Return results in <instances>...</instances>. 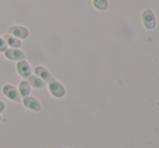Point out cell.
<instances>
[{"mask_svg":"<svg viewBox=\"0 0 159 148\" xmlns=\"http://www.w3.org/2000/svg\"><path fill=\"white\" fill-rule=\"evenodd\" d=\"M1 92L8 100L12 101V102H15V103L22 102V97L19 93V90H17V88L15 86H13V84H11V83L3 84L1 88Z\"/></svg>","mask_w":159,"mask_h":148,"instance_id":"cell-1","label":"cell"},{"mask_svg":"<svg viewBox=\"0 0 159 148\" xmlns=\"http://www.w3.org/2000/svg\"><path fill=\"white\" fill-rule=\"evenodd\" d=\"M48 90L50 92V94L55 98H62L65 96V93H66V90H65V87L61 83L60 81L55 80L53 78L51 81L48 82Z\"/></svg>","mask_w":159,"mask_h":148,"instance_id":"cell-2","label":"cell"},{"mask_svg":"<svg viewBox=\"0 0 159 148\" xmlns=\"http://www.w3.org/2000/svg\"><path fill=\"white\" fill-rule=\"evenodd\" d=\"M7 34L13 36V37L17 38V39H20V40H24L28 38V36H30V30H28V28L25 27V26L13 25L8 28Z\"/></svg>","mask_w":159,"mask_h":148,"instance_id":"cell-3","label":"cell"},{"mask_svg":"<svg viewBox=\"0 0 159 148\" xmlns=\"http://www.w3.org/2000/svg\"><path fill=\"white\" fill-rule=\"evenodd\" d=\"M15 68H16V71H17V74H19V76L23 80H27V78L30 77L33 73V69H32V67H30V63L25 60L16 62Z\"/></svg>","mask_w":159,"mask_h":148,"instance_id":"cell-4","label":"cell"},{"mask_svg":"<svg viewBox=\"0 0 159 148\" xmlns=\"http://www.w3.org/2000/svg\"><path fill=\"white\" fill-rule=\"evenodd\" d=\"M22 104L25 108H27L28 110L35 111V113H39L41 110V103L38 98H36L35 96L28 95L26 97L22 98Z\"/></svg>","mask_w":159,"mask_h":148,"instance_id":"cell-5","label":"cell"},{"mask_svg":"<svg viewBox=\"0 0 159 148\" xmlns=\"http://www.w3.org/2000/svg\"><path fill=\"white\" fill-rule=\"evenodd\" d=\"M34 75H36L37 77H39L42 81H44L46 83H48L49 81L53 79L52 75H51L50 70H49L47 67L42 66V65H38L34 68Z\"/></svg>","mask_w":159,"mask_h":148,"instance_id":"cell-6","label":"cell"},{"mask_svg":"<svg viewBox=\"0 0 159 148\" xmlns=\"http://www.w3.org/2000/svg\"><path fill=\"white\" fill-rule=\"evenodd\" d=\"M4 57H6L7 60L14 61V62H19V61L25 60V53H24L21 49L8 48V50L4 52Z\"/></svg>","mask_w":159,"mask_h":148,"instance_id":"cell-7","label":"cell"},{"mask_svg":"<svg viewBox=\"0 0 159 148\" xmlns=\"http://www.w3.org/2000/svg\"><path fill=\"white\" fill-rule=\"evenodd\" d=\"M142 21H143V25H144L147 29H153L156 25L155 15H154V13L152 12L151 10H146L143 12Z\"/></svg>","mask_w":159,"mask_h":148,"instance_id":"cell-8","label":"cell"},{"mask_svg":"<svg viewBox=\"0 0 159 148\" xmlns=\"http://www.w3.org/2000/svg\"><path fill=\"white\" fill-rule=\"evenodd\" d=\"M6 40L7 44H8V48H12V49H20L22 47V40L17 39V38L13 37L11 35L6 34L4 36H2Z\"/></svg>","mask_w":159,"mask_h":148,"instance_id":"cell-9","label":"cell"},{"mask_svg":"<svg viewBox=\"0 0 159 148\" xmlns=\"http://www.w3.org/2000/svg\"><path fill=\"white\" fill-rule=\"evenodd\" d=\"M27 82L30 83V86L34 89H43L44 86H46V82L42 81L39 77H37L36 75H30V77L27 78Z\"/></svg>","mask_w":159,"mask_h":148,"instance_id":"cell-10","label":"cell"},{"mask_svg":"<svg viewBox=\"0 0 159 148\" xmlns=\"http://www.w3.org/2000/svg\"><path fill=\"white\" fill-rule=\"evenodd\" d=\"M17 90H19V93H20V95H21V97L24 98L30 94V92H32V87L30 86L27 80H22V81L19 83V88H17Z\"/></svg>","mask_w":159,"mask_h":148,"instance_id":"cell-11","label":"cell"},{"mask_svg":"<svg viewBox=\"0 0 159 148\" xmlns=\"http://www.w3.org/2000/svg\"><path fill=\"white\" fill-rule=\"evenodd\" d=\"M93 7L96 10L104 11L108 7V1L107 0H93Z\"/></svg>","mask_w":159,"mask_h":148,"instance_id":"cell-12","label":"cell"},{"mask_svg":"<svg viewBox=\"0 0 159 148\" xmlns=\"http://www.w3.org/2000/svg\"><path fill=\"white\" fill-rule=\"evenodd\" d=\"M7 50H8V44H7V42H6V40H4V38L0 36V52L4 53Z\"/></svg>","mask_w":159,"mask_h":148,"instance_id":"cell-13","label":"cell"},{"mask_svg":"<svg viewBox=\"0 0 159 148\" xmlns=\"http://www.w3.org/2000/svg\"><path fill=\"white\" fill-rule=\"evenodd\" d=\"M4 110H6V104H4V102L0 101V114H2Z\"/></svg>","mask_w":159,"mask_h":148,"instance_id":"cell-14","label":"cell"},{"mask_svg":"<svg viewBox=\"0 0 159 148\" xmlns=\"http://www.w3.org/2000/svg\"><path fill=\"white\" fill-rule=\"evenodd\" d=\"M0 121H1V115H0Z\"/></svg>","mask_w":159,"mask_h":148,"instance_id":"cell-15","label":"cell"}]
</instances>
